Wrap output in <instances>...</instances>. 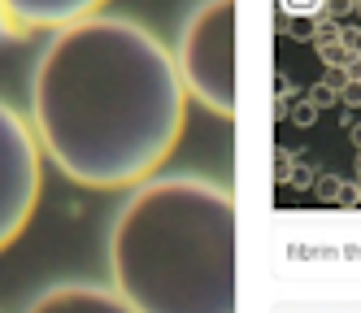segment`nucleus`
I'll return each instance as SVG.
<instances>
[{"label": "nucleus", "instance_id": "obj_1", "mask_svg": "<svg viewBox=\"0 0 361 313\" xmlns=\"http://www.w3.org/2000/svg\"><path fill=\"white\" fill-rule=\"evenodd\" d=\"M27 122L70 183L118 192L140 188L178 148L188 92L174 52L144 22L92 13L44 44Z\"/></svg>", "mask_w": 361, "mask_h": 313}, {"label": "nucleus", "instance_id": "obj_2", "mask_svg": "<svg viewBox=\"0 0 361 313\" xmlns=\"http://www.w3.org/2000/svg\"><path fill=\"white\" fill-rule=\"evenodd\" d=\"M109 287L135 313H235V196L200 174H152L109 226Z\"/></svg>", "mask_w": 361, "mask_h": 313}, {"label": "nucleus", "instance_id": "obj_3", "mask_svg": "<svg viewBox=\"0 0 361 313\" xmlns=\"http://www.w3.org/2000/svg\"><path fill=\"white\" fill-rule=\"evenodd\" d=\"M170 52L183 92L214 118H235V0H200Z\"/></svg>", "mask_w": 361, "mask_h": 313}, {"label": "nucleus", "instance_id": "obj_4", "mask_svg": "<svg viewBox=\"0 0 361 313\" xmlns=\"http://www.w3.org/2000/svg\"><path fill=\"white\" fill-rule=\"evenodd\" d=\"M44 188V152L31 122L0 100V252L35 218Z\"/></svg>", "mask_w": 361, "mask_h": 313}, {"label": "nucleus", "instance_id": "obj_5", "mask_svg": "<svg viewBox=\"0 0 361 313\" xmlns=\"http://www.w3.org/2000/svg\"><path fill=\"white\" fill-rule=\"evenodd\" d=\"M109 0H0V26L13 35H35V31H66L92 13H105Z\"/></svg>", "mask_w": 361, "mask_h": 313}, {"label": "nucleus", "instance_id": "obj_6", "mask_svg": "<svg viewBox=\"0 0 361 313\" xmlns=\"http://www.w3.org/2000/svg\"><path fill=\"white\" fill-rule=\"evenodd\" d=\"M22 313H135L131 305H122L114 296V287L100 283H57L39 292Z\"/></svg>", "mask_w": 361, "mask_h": 313}, {"label": "nucleus", "instance_id": "obj_7", "mask_svg": "<svg viewBox=\"0 0 361 313\" xmlns=\"http://www.w3.org/2000/svg\"><path fill=\"white\" fill-rule=\"evenodd\" d=\"M353 57H357V52H348L344 44H326V48H322V61H331L335 70H344V66H348Z\"/></svg>", "mask_w": 361, "mask_h": 313}, {"label": "nucleus", "instance_id": "obj_8", "mask_svg": "<svg viewBox=\"0 0 361 313\" xmlns=\"http://www.w3.org/2000/svg\"><path fill=\"white\" fill-rule=\"evenodd\" d=\"M318 44H322V48H326V44H340V26L322 22V31H318Z\"/></svg>", "mask_w": 361, "mask_h": 313}, {"label": "nucleus", "instance_id": "obj_9", "mask_svg": "<svg viewBox=\"0 0 361 313\" xmlns=\"http://www.w3.org/2000/svg\"><path fill=\"white\" fill-rule=\"evenodd\" d=\"M340 100H344V104H353V109H357V104H361V83H344Z\"/></svg>", "mask_w": 361, "mask_h": 313}, {"label": "nucleus", "instance_id": "obj_10", "mask_svg": "<svg viewBox=\"0 0 361 313\" xmlns=\"http://www.w3.org/2000/svg\"><path fill=\"white\" fill-rule=\"evenodd\" d=\"M340 44L353 52V48H361V31H340Z\"/></svg>", "mask_w": 361, "mask_h": 313}, {"label": "nucleus", "instance_id": "obj_11", "mask_svg": "<svg viewBox=\"0 0 361 313\" xmlns=\"http://www.w3.org/2000/svg\"><path fill=\"white\" fill-rule=\"evenodd\" d=\"M340 200H344V204H353V200H361V196H357V183H348V188H340Z\"/></svg>", "mask_w": 361, "mask_h": 313}, {"label": "nucleus", "instance_id": "obj_12", "mask_svg": "<svg viewBox=\"0 0 361 313\" xmlns=\"http://www.w3.org/2000/svg\"><path fill=\"white\" fill-rule=\"evenodd\" d=\"M288 5H296V9H305V13H314V9L322 5V0H288Z\"/></svg>", "mask_w": 361, "mask_h": 313}, {"label": "nucleus", "instance_id": "obj_13", "mask_svg": "<svg viewBox=\"0 0 361 313\" xmlns=\"http://www.w3.org/2000/svg\"><path fill=\"white\" fill-rule=\"evenodd\" d=\"M314 100H318V104H331V100H335V92H326V83H322V87L314 92Z\"/></svg>", "mask_w": 361, "mask_h": 313}, {"label": "nucleus", "instance_id": "obj_14", "mask_svg": "<svg viewBox=\"0 0 361 313\" xmlns=\"http://www.w3.org/2000/svg\"><path fill=\"white\" fill-rule=\"evenodd\" d=\"M353 9V0H331V13H348Z\"/></svg>", "mask_w": 361, "mask_h": 313}, {"label": "nucleus", "instance_id": "obj_15", "mask_svg": "<svg viewBox=\"0 0 361 313\" xmlns=\"http://www.w3.org/2000/svg\"><path fill=\"white\" fill-rule=\"evenodd\" d=\"M353 144H357V148H361V126H353Z\"/></svg>", "mask_w": 361, "mask_h": 313}, {"label": "nucleus", "instance_id": "obj_16", "mask_svg": "<svg viewBox=\"0 0 361 313\" xmlns=\"http://www.w3.org/2000/svg\"><path fill=\"white\" fill-rule=\"evenodd\" d=\"M353 9H357V18H361V0H353Z\"/></svg>", "mask_w": 361, "mask_h": 313}, {"label": "nucleus", "instance_id": "obj_17", "mask_svg": "<svg viewBox=\"0 0 361 313\" xmlns=\"http://www.w3.org/2000/svg\"><path fill=\"white\" fill-rule=\"evenodd\" d=\"M357 196H361V183H357Z\"/></svg>", "mask_w": 361, "mask_h": 313}, {"label": "nucleus", "instance_id": "obj_18", "mask_svg": "<svg viewBox=\"0 0 361 313\" xmlns=\"http://www.w3.org/2000/svg\"><path fill=\"white\" fill-rule=\"evenodd\" d=\"M357 166H361V156H357Z\"/></svg>", "mask_w": 361, "mask_h": 313}]
</instances>
